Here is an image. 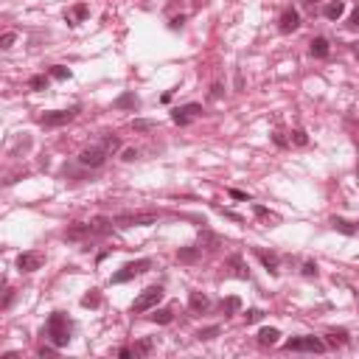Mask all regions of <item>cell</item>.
Listing matches in <instances>:
<instances>
[{"mask_svg": "<svg viewBox=\"0 0 359 359\" xmlns=\"http://www.w3.org/2000/svg\"><path fill=\"white\" fill-rule=\"evenodd\" d=\"M45 337L53 342V348H65L70 342V320L62 312H53L45 323Z\"/></svg>", "mask_w": 359, "mask_h": 359, "instance_id": "obj_1", "label": "cell"}, {"mask_svg": "<svg viewBox=\"0 0 359 359\" xmlns=\"http://www.w3.org/2000/svg\"><path fill=\"white\" fill-rule=\"evenodd\" d=\"M160 219V210H135V213H118L113 219L115 228H146Z\"/></svg>", "mask_w": 359, "mask_h": 359, "instance_id": "obj_2", "label": "cell"}, {"mask_svg": "<svg viewBox=\"0 0 359 359\" xmlns=\"http://www.w3.org/2000/svg\"><path fill=\"white\" fill-rule=\"evenodd\" d=\"M163 300V286H149L143 289L138 298L132 300V315H143V312H152Z\"/></svg>", "mask_w": 359, "mask_h": 359, "instance_id": "obj_3", "label": "cell"}, {"mask_svg": "<svg viewBox=\"0 0 359 359\" xmlns=\"http://www.w3.org/2000/svg\"><path fill=\"white\" fill-rule=\"evenodd\" d=\"M149 270H152V258H138V261L123 264V267L115 272L110 280H113V283H126V280L138 278V275H143V272H149Z\"/></svg>", "mask_w": 359, "mask_h": 359, "instance_id": "obj_4", "label": "cell"}, {"mask_svg": "<svg viewBox=\"0 0 359 359\" xmlns=\"http://www.w3.org/2000/svg\"><path fill=\"white\" fill-rule=\"evenodd\" d=\"M76 115H79V107H70V110H53V113H45L42 118H40V123H42L45 129H53V126H65V123H70Z\"/></svg>", "mask_w": 359, "mask_h": 359, "instance_id": "obj_5", "label": "cell"}, {"mask_svg": "<svg viewBox=\"0 0 359 359\" xmlns=\"http://www.w3.org/2000/svg\"><path fill=\"white\" fill-rule=\"evenodd\" d=\"M107 163V149L98 143V146H87V149H81L79 155V166L84 168H101Z\"/></svg>", "mask_w": 359, "mask_h": 359, "instance_id": "obj_6", "label": "cell"}, {"mask_svg": "<svg viewBox=\"0 0 359 359\" xmlns=\"http://www.w3.org/2000/svg\"><path fill=\"white\" fill-rule=\"evenodd\" d=\"M286 351H309V354H323L325 351V342L320 337H295L283 345Z\"/></svg>", "mask_w": 359, "mask_h": 359, "instance_id": "obj_7", "label": "cell"}, {"mask_svg": "<svg viewBox=\"0 0 359 359\" xmlns=\"http://www.w3.org/2000/svg\"><path fill=\"white\" fill-rule=\"evenodd\" d=\"M278 28L283 31V34H292V31H298V28H300V14H298V9L286 6V9L280 11V17H278Z\"/></svg>", "mask_w": 359, "mask_h": 359, "instance_id": "obj_8", "label": "cell"}, {"mask_svg": "<svg viewBox=\"0 0 359 359\" xmlns=\"http://www.w3.org/2000/svg\"><path fill=\"white\" fill-rule=\"evenodd\" d=\"M199 113H202V104H185V107H177V110H171V121L180 123V126H188V123H191V118H197Z\"/></svg>", "mask_w": 359, "mask_h": 359, "instance_id": "obj_9", "label": "cell"}, {"mask_svg": "<svg viewBox=\"0 0 359 359\" xmlns=\"http://www.w3.org/2000/svg\"><path fill=\"white\" fill-rule=\"evenodd\" d=\"M42 264H45V255L37 253V250H31V253H23L17 258V270L20 272H37Z\"/></svg>", "mask_w": 359, "mask_h": 359, "instance_id": "obj_10", "label": "cell"}, {"mask_svg": "<svg viewBox=\"0 0 359 359\" xmlns=\"http://www.w3.org/2000/svg\"><path fill=\"white\" fill-rule=\"evenodd\" d=\"M93 236V225L90 222H76L65 230V241H84V239Z\"/></svg>", "mask_w": 359, "mask_h": 359, "instance_id": "obj_11", "label": "cell"}, {"mask_svg": "<svg viewBox=\"0 0 359 359\" xmlns=\"http://www.w3.org/2000/svg\"><path fill=\"white\" fill-rule=\"evenodd\" d=\"M253 253H255V258L264 264V270L270 272V275H278V255H275V253H267L264 247H253Z\"/></svg>", "mask_w": 359, "mask_h": 359, "instance_id": "obj_12", "label": "cell"}, {"mask_svg": "<svg viewBox=\"0 0 359 359\" xmlns=\"http://www.w3.org/2000/svg\"><path fill=\"white\" fill-rule=\"evenodd\" d=\"M90 17V6L87 3H76L73 9L65 11V20H68V26H79L81 20H87Z\"/></svg>", "mask_w": 359, "mask_h": 359, "instance_id": "obj_13", "label": "cell"}, {"mask_svg": "<svg viewBox=\"0 0 359 359\" xmlns=\"http://www.w3.org/2000/svg\"><path fill=\"white\" fill-rule=\"evenodd\" d=\"M225 270H230V275H233V278H241V280L250 278V272H247V264L241 261V255H230L228 261H225Z\"/></svg>", "mask_w": 359, "mask_h": 359, "instance_id": "obj_14", "label": "cell"}, {"mask_svg": "<svg viewBox=\"0 0 359 359\" xmlns=\"http://www.w3.org/2000/svg\"><path fill=\"white\" fill-rule=\"evenodd\" d=\"M188 309H191L194 315H205L210 309L208 295H205V292H191V295H188Z\"/></svg>", "mask_w": 359, "mask_h": 359, "instance_id": "obj_15", "label": "cell"}, {"mask_svg": "<svg viewBox=\"0 0 359 359\" xmlns=\"http://www.w3.org/2000/svg\"><path fill=\"white\" fill-rule=\"evenodd\" d=\"M199 244L205 247V250H219V247L225 244V239H222L219 233H213V230L202 228L199 230Z\"/></svg>", "mask_w": 359, "mask_h": 359, "instance_id": "obj_16", "label": "cell"}, {"mask_svg": "<svg viewBox=\"0 0 359 359\" xmlns=\"http://www.w3.org/2000/svg\"><path fill=\"white\" fill-rule=\"evenodd\" d=\"M309 51H312V56H317V59H325V56L331 53V48H328V40H325V37H315V40L309 42Z\"/></svg>", "mask_w": 359, "mask_h": 359, "instance_id": "obj_17", "label": "cell"}, {"mask_svg": "<svg viewBox=\"0 0 359 359\" xmlns=\"http://www.w3.org/2000/svg\"><path fill=\"white\" fill-rule=\"evenodd\" d=\"M113 107H115V110H138V107H140V98L135 96V93H123V96H118L113 101Z\"/></svg>", "mask_w": 359, "mask_h": 359, "instance_id": "obj_18", "label": "cell"}, {"mask_svg": "<svg viewBox=\"0 0 359 359\" xmlns=\"http://www.w3.org/2000/svg\"><path fill=\"white\" fill-rule=\"evenodd\" d=\"M331 228L345 233V236H357V225L351 219H342V216H331Z\"/></svg>", "mask_w": 359, "mask_h": 359, "instance_id": "obj_19", "label": "cell"}, {"mask_svg": "<svg viewBox=\"0 0 359 359\" xmlns=\"http://www.w3.org/2000/svg\"><path fill=\"white\" fill-rule=\"evenodd\" d=\"M149 320L152 323H158V325H168L171 323V320H174V312H171V309H152V315H149Z\"/></svg>", "mask_w": 359, "mask_h": 359, "instance_id": "obj_20", "label": "cell"}, {"mask_svg": "<svg viewBox=\"0 0 359 359\" xmlns=\"http://www.w3.org/2000/svg\"><path fill=\"white\" fill-rule=\"evenodd\" d=\"M152 351H155V340H152V337H143V340L135 342V348H132V357H149Z\"/></svg>", "mask_w": 359, "mask_h": 359, "instance_id": "obj_21", "label": "cell"}, {"mask_svg": "<svg viewBox=\"0 0 359 359\" xmlns=\"http://www.w3.org/2000/svg\"><path fill=\"white\" fill-rule=\"evenodd\" d=\"M325 20H340L342 14H345V3H342V0H331V3H328V6H325Z\"/></svg>", "mask_w": 359, "mask_h": 359, "instance_id": "obj_22", "label": "cell"}, {"mask_svg": "<svg viewBox=\"0 0 359 359\" xmlns=\"http://www.w3.org/2000/svg\"><path fill=\"white\" fill-rule=\"evenodd\" d=\"M90 225H93V236H107L113 230V219H104V216H96Z\"/></svg>", "mask_w": 359, "mask_h": 359, "instance_id": "obj_23", "label": "cell"}, {"mask_svg": "<svg viewBox=\"0 0 359 359\" xmlns=\"http://www.w3.org/2000/svg\"><path fill=\"white\" fill-rule=\"evenodd\" d=\"M199 255H202V247H180V250H177V258H180V261H185V264L197 261Z\"/></svg>", "mask_w": 359, "mask_h": 359, "instance_id": "obj_24", "label": "cell"}, {"mask_svg": "<svg viewBox=\"0 0 359 359\" xmlns=\"http://www.w3.org/2000/svg\"><path fill=\"white\" fill-rule=\"evenodd\" d=\"M345 342H348V331H345V328L325 334V345H331V348H337V345H345Z\"/></svg>", "mask_w": 359, "mask_h": 359, "instance_id": "obj_25", "label": "cell"}, {"mask_svg": "<svg viewBox=\"0 0 359 359\" xmlns=\"http://www.w3.org/2000/svg\"><path fill=\"white\" fill-rule=\"evenodd\" d=\"M278 337H280L278 328H261V331H258V342H261V345H275Z\"/></svg>", "mask_w": 359, "mask_h": 359, "instance_id": "obj_26", "label": "cell"}, {"mask_svg": "<svg viewBox=\"0 0 359 359\" xmlns=\"http://www.w3.org/2000/svg\"><path fill=\"white\" fill-rule=\"evenodd\" d=\"M239 309H241V298H236V295H230V298L222 300V312H225V317H228V315H236Z\"/></svg>", "mask_w": 359, "mask_h": 359, "instance_id": "obj_27", "label": "cell"}, {"mask_svg": "<svg viewBox=\"0 0 359 359\" xmlns=\"http://www.w3.org/2000/svg\"><path fill=\"white\" fill-rule=\"evenodd\" d=\"M81 306H84V309H98V306H101V292H98V289H90L87 295L81 298Z\"/></svg>", "mask_w": 359, "mask_h": 359, "instance_id": "obj_28", "label": "cell"}, {"mask_svg": "<svg viewBox=\"0 0 359 359\" xmlns=\"http://www.w3.org/2000/svg\"><path fill=\"white\" fill-rule=\"evenodd\" d=\"M132 129L135 132H152V129H158V121H152V118H135V121H132Z\"/></svg>", "mask_w": 359, "mask_h": 359, "instance_id": "obj_29", "label": "cell"}, {"mask_svg": "<svg viewBox=\"0 0 359 359\" xmlns=\"http://www.w3.org/2000/svg\"><path fill=\"white\" fill-rule=\"evenodd\" d=\"M48 87V76H42V73H37V76H31L28 79V90H34V93H40V90Z\"/></svg>", "mask_w": 359, "mask_h": 359, "instance_id": "obj_30", "label": "cell"}, {"mask_svg": "<svg viewBox=\"0 0 359 359\" xmlns=\"http://www.w3.org/2000/svg\"><path fill=\"white\" fill-rule=\"evenodd\" d=\"M222 334V328L219 325H208V328H199V331H197V340H213V337H219Z\"/></svg>", "mask_w": 359, "mask_h": 359, "instance_id": "obj_31", "label": "cell"}, {"mask_svg": "<svg viewBox=\"0 0 359 359\" xmlns=\"http://www.w3.org/2000/svg\"><path fill=\"white\" fill-rule=\"evenodd\" d=\"M253 213L255 216H258V219H267V222H278V216H275V213H272L270 208H264V205H258V202H253Z\"/></svg>", "mask_w": 359, "mask_h": 359, "instance_id": "obj_32", "label": "cell"}, {"mask_svg": "<svg viewBox=\"0 0 359 359\" xmlns=\"http://www.w3.org/2000/svg\"><path fill=\"white\" fill-rule=\"evenodd\" d=\"M14 42H17V31H6V34H0V51H9Z\"/></svg>", "mask_w": 359, "mask_h": 359, "instance_id": "obj_33", "label": "cell"}, {"mask_svg": "<svg viewBox=\"0 0 359 359\" xmlns=\"http://www.w3.org/2000/svg\"><path fill=\"white\" fill-rule=\"evenodd\" d=\"M48 73H51V79H59V81L70 79V70L65 68V65H53V68L48 70Z\"/></svg>", "mask_w": 359, "mask_h": 359, "instance_id": "obj_34", "label": "cell"}, {"mask_svg": "<svg viewBox=\"0 0 359 359\" xmlns=\"http://www.w3.org/2000/svg\"><path fill=\"white\" fill-rule=\"evenodd\" d=\"M289 140L295 143V146H309V135L303 129H292V135H289Z\"/></svg>", "mask_w": 359, "mask_h": 359, "instance_id": "obj_35", "label": "cell"}, {"mask_svg": "<svg viewBox=\"0 0 359 359\" xmlns=\"http://www.w3.org/2000/svg\"><path fill=\"white\" fill-rule=\"evenodd\" d=\"M101 146H104V149H107V155H110V152L121 149V138H118V135H107V138H104V143H101Z\"/></svg>", "mask_w": 359, "mask_h": 359, "instance_id": "obj_36", "label": "cell"}, {"mask_svg": "<svg viewBox=\"0 0 359 359\" xmlns=\"http://www.w3.org/2000/svg\"><path fill=\"white\" fill-rule=\"evenodd\" d=\"M261 317H264V312H261V309H247L244 320H247V323H258Z\"/></svg>", "mask_w": 359, "mask_h": 359, "instance_id": "obj_37", "label": "cell"}, {"mask_svg": "<svg viewBox=\"0 0 359 359\" xmlns=\"http://www.w3.org/2000/svg\"><path fill=\"white\" fill-rule=\"evenodd\" d=\"M300 272H303L306 278H317V264H315V261H306V264H303V270H300Z\"/></svg>", "mask_w": 359, "mask_h": 359, "instance_id": "obj_38", "label": "cell"}, {"mask_svg": "<svg viewBox=\"0 0 359 359\" xmlns=\"http://www.w3.org/2000/svg\"><path fill=\"white\" fill-rule=\"evenodd\" d=\"M222 213V216H225V219H233V222H244L241 219V216H239V213H233V210H228V208H216Z\"/></svg>", "mask_w": 359, "mask_h": 359, "instance_id": "obj_39", "label": "cell"}, {"mask_svg": "<svg viewBox=\"0 0 359 359\" xmlns=\"http://www.w3.org/2000/svg\"><path fill=\"white\" fill-rule=\"evenodd\" d=\"M230 197H233V199H247V202H250V197H247V194L244 191H239V188H230Z\"/></svg>", "mask_w": 359, "mask_h": 359, "instance_id": "obj_40", "label": "cell"}, {"mask_svg": "<svg viewBox=\"0 0 359 359\" xmlns=\"http://www.w3.org/2000/svg\"><path fill=\"white\" fill-rule=\"evenodd\" d=\"M123 160H126V163L138 160V149H123Z\"/></svg>", "mask_w": 359, "mask_h": 359, "instance_id": "obj_41", "label": "cell"}, {"mask_svg": "<svg viewBox=\"0 0 359 359\" xmlns=\"http://www.w3.org/2000/svg\"><path fill=\"white\" fill-rule=\"evenodd\" d=\"M348 26H351V28H357V26H359V9H354V11H351V17H348Z\"/></svg>", "mask_w": 359, "mask_h": 359, "instance_id": "obj_42", "label": "cell"}, {"mask_svg": "<svg viewBox=\"0 0 359 359\" xmlns=\"http://www.w3.org/2000/svg\"><path fill=\"white\" fill-rule=\"evenodd\" d=\"M272 140H275V146H280V149H283V146H286V138H283V135H278V132H275V135H272Z\"/></svg>", "mask_w": 359, "mask_h": 359, "instance_id": "obj_43", "label": "cell"}, {"mask_svg": "<svg viewBox=\"0 0 359 359\" xmlns=\"http://www.w3.org/2000/svg\"><path fill=\"white\" fill-rule=\"evenodd\" d=\"M53 354H56V348H48V345L40 348V357H53Z\"/></svg>", "mask_w": 359, "mask_h": 359, "instance_id": "obj_44", "label": "cell"}, {"mask_svg": "<svg viewBox=\"0 0 359 359\" xmlns=\"http://www.w3.org/2000/svg\"><path fill=\"white\" fill-rule=\"evenodd\" d=\"M183 23H185V17L180 14V17H174L171 23H168V26H171V28H183Z\"/></svg>", "mask_w": 359, "mask_h": 359, "instance_id": "obj_45", "label": "cell"}, {"mask_svg": "<svg viewBox=\"0 0 359 359\" xmlns=\"http://www.w3.org/2000/svg\"><path fill=\"white\" fill-rule=\"evenodd\" d=\"M222 96V84H213V87H210V98H219Z\"/></svg>", "mask_w": 359, "mask_h": 359, "instance_id": "obj_46", "label": "cell"}, {"mask_svg": "<svg viewBox=\"0 0 359 359\" xmlns=\"http://www.w3.org/2000/svg\"><path fill=\"white\" fill-rule=\"evenodd\" d=\"M118 357H121V359H129L132 357V348H121V351H118Z\"/></svg>", "mask_w": 359, "mask_h": 359, "instance_id": "obj_47", "label": "cell"}, {"mask_svg": "<svg viewBox=\"0 0 359 359\" xmlns=\"http://www.w3.org/2000/svg\"><path fill=\"white\" fill-rule=\"evenodd\" d=\"M244 87V79H241V73H236V90Z\"/></svg>", "mask_w": 359, "mask_h": 359, "instance_id": "obj_48", "label": "cell"}, {"mask_svg": "<svg viewBox=\"0 0 359 359\" xmlns=\"http://www.w3.org/2000/svg\"><path fill=\"white\" fill-rule=\"evenodd\" d=\"M315 3H317V0H303V6H306V9H315Z\"/></svg>", "mask_w": 359, "mask_h": 359, "instance_id": "obj_49", "label": "cell"}]
</instances>
